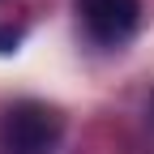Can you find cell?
<instances>
[{
    "mask_svg": "<svg viewBox=\"0 0 154 154\" xmlns=\"http://www.w3.org/2000/svg\"><path fill=\"white\" fill-rule=\"evenodd\" d=\"M64 133V116L47 107V103H13L5 111V124H0V150L5 154H56Z\"/></svg>",
    "mask_w": 154,
    "mask_h": 154,
    "instance_id": "cell-1",
    "label": "cell"
},
{
    "mask_svg": "<svg viewBox=\"0 0 154 154\" xmlns=\"http://www.w3.org/2000/svg\"><path fill=\"white\" fill-rule=\"evenodd\" d=\"M77 13L86 22V34L103 47H120L137 30L141 5L137 0H77Z\"/></svg>",
    "mask_w": 154,
    "mask_h": 154,
    "instance_id": "cell-2",
    "label": "cell"
}]
</instances>
